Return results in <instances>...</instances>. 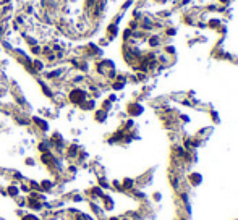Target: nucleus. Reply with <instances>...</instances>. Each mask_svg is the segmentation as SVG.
<instances>
[{
	"label": "nucleus",
	"mask_w": 238,
	"mask_h": 220,
	"mask_svg": "<svg viewBox=\"0 0 238 220\" xmlns=\"http://www.w3.org/2000/svg\"><path fill=\"white\" fill-rule=\"evenodd\" d=\"M25 220H37V219L34 217V215H26V217H25Z\"/></svg>",
	"instance_id": "nucleus-3"
},
{
	"label": "nucleus",
	"mask_w": 238,
	"mask_h": 220,
	"mask_svg": "<svg viewBox=\"0 0 238 220\" xmlns=\"http://www.w3.org/2000/svg\"><path fill=\"white\" fill-rule=\"evenodd\" d=\"M191 181H193V185H199V181H201V180H199V175H193Z\"/></svg>",
	"instance_id": "nucleus-2"
},
{
	"label": "nucleus",
	"mask_w": 238,
	"mask_h": 220,
	"mask_svg": "<svg viewBox=\"0 0 238 220\" xmlns=\"http://www.w3.org/2000/svg\"><path fill=\"white\" fill-rule=\"evenodd\" d=\"M112 220H117V219H112Z\"/></svg>",
	"instance_id": "nucleus-4"
},
{
	"label": "nucleus",
	"mask_w": 238,
	"mask_h": 220,
	"mask_svg": "<svg viewBox=\"0 0 238 220\" xmlns=\"http://www.w3.org/2000/svg\"><path fill=\"white\" fill-rule=\"evenodd\" d=\"M84 99H86V94L83 91H79V89H75V91L70 94V101L75 102V104H79V102H83Z\"/></svg>",
	"instance_id": "nucleus-1"
}]
</instances>
